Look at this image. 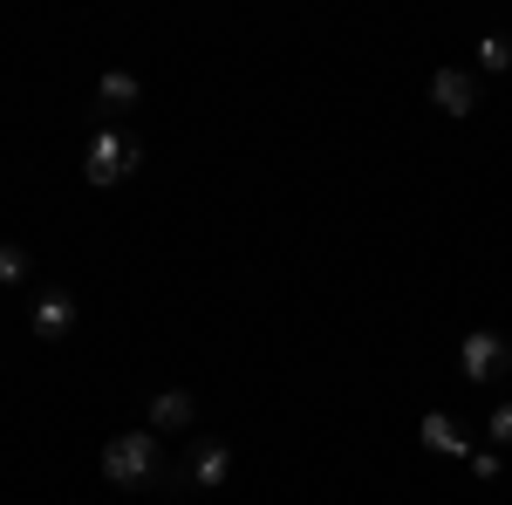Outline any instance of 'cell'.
I'll return each mask as SVG.
<instances>
[{
	"instance_id": "obj_1",
	"label": "cell",
	"mask_w": 512,
	"mask_h": 505,
	"mask_svg": "<svg viewBox=\"0 0 512 505\" xmlns=\"http://www.w3.org/2000/svg\"><path fill=\"white\" fill-rule=\"evenodd\" d=\"M158 430H123V437H110L103 444V478L117 485V492H137V485H151L164 471V458H158Z\"/></svg>"
},
{
	"instance_id": "obj_2",
	"label": "cell",
	"mask_w": 512,
	"mask_h": 505,
	"mask_svg": "<svg viewBox=\"0 0 512 505\" xmlns=\"http://www.w3.org/2000/svg\"><path fill=\"white\" fill-rule=\"evenodd\" d=\"M137 164H144V144L130 130H96L89 137V157H82V178L89 185H123Z\"/></svg>"
},
{
	"instance_id": "obj_3",
	"label": "cell",
	"mask_w": 512,
	"mask_h": 505,
	"mask_svg": "<svg viewBox=\"0 0 512 505\" xmlns=\"http://www.w3.org/2000/svg\"><path fill=\"white\" fill-rule=\"evenodd\" d=\"M178 478H185L192 492H219V485L233 478V444H226V437H198V444H192V465L178 471Z\"/></svg>"
},
{
	"instance_id": "obj_4",
	"label": "cell",
	"mask_w": 512,
	"mask_h": 505,
	"mask_svg": "<svg viewBox=\"0 0 512 505\" xmlns=\"http://www.w3.org/2000/svg\"><path fill=\"white\" fill-rule=\"evenodd\" d=\"M506 335H492V328H472L465 342H458V369H465V383H492L499 369H506Z\"/></svg>"
},
{
	"instance_id": "obj_5",
	"label": "cell",
	"mask_w": 512,
	"mask_h": 505,
	"mask_svg": "<svg viewBox=\"0 0 512 505\" xmlns=\"http://www.w3.org/2000/svg\"><path fill=\"white\" fill-rule=\"evenodd\" d=\"M28 328H35L41 342H62V335L76 328V294H69V287H41L35 321H28Z\"/></svg>"
},
{
	"instance_id": "obj_6",
	"label": "cell",
	"mask_w": 512,
	"mask_h": 505,
	"mask_svg": "<svg viewBox=\"0 0 512 505\" xmlns=\"http://www.w3.org/2000/svg\"><path fill=\"white\" fill-rule=\"evenodd\" d=\"M431 103L444 110V117H472L478 110V82L465 76V69H437L431 76Z\"/></svg>"
},
{
	"instance_id": "obj_7",
	"label": "cell",
	"mask_w": 512,
	"mask_h": 505,
	"mask_svg": "<svg viewBox=\"0 0 512 505\" xmlns=\"http://www.w3.org/2000/svg\"><path fill=\"white\" fill-rule=\"evenodd\" d=\"M417 437H424L431 458H472V437L458 430V417H444V410H431V417L417 424Z\"/></svg>"
},
{
	"instance_id": "obj_8",
	"label": "cell",
	"mask_w": 512,
	"mask_h": 505,
	"mask_svg": "<svg viewBox=\"0 0 512 505\" xmlns=\"http://www.w3.org/2000/svg\"><path fill=\"white\" fill-rule=\"evenodd\" d=\"M192 417H198L192 389H158V396H151V430H158V437H171V430H192Z\"/></svg>"
},
{
	"instance_id": "obj_9",
	"label": "cell",
	"mask_w": 512,
	"mask_h": 505,
	"mask_svg": "<svg viewBox=\"0 0 512 505\" xmlns=\"http://www.w3.org/2000/svg\"><path fill=\"white\" fill-rule=\"evenodd\" d=\"M96 96H103V110H137V96H144V82L130 76V69H110Z\"/></svg>"
},
{
	"instance_id": "obj_10",
	"label": "cell",
	"mask_w": 512,
	"mask_h": 505,
	"mask_svg": "<svg viewBox=\"0 0 512 505\" xmlns=\"http://www.w3.org/2000/svg\"><path fill=\"white\" fill-rule=\"evenodd\" d=\"M28 273H35V260H28V246H14V239H7V246H0V287H21Z\"/></svg>"
},
{
	"instance_id": "obj_11",
	"label": "cell",
	"mask_w": 512,
	"mask_h": 505,
	"mask_svg": "<svg viewBox=\"0 0 512 505\" xmlns=\"http://www.w3.org/2000/svg\"><path fill=\"white\" fill-rule=\"evenodd\" d=\"M478 69H485V76H506V69H512V41L506 35H485V41H478Z\"/></svg>"
},
{
	"instance_id": "obj_12",
	"label": "cell",
	"mask_w": 512,
	"mask_h": 505,
	"mask_svg": "<svg viewBox=\"0 0 512 505\" xmlns=\"http://www.w3.org/2000/svg\"><path fill=\"white\" fill-rule=\"evenodd\" d=\"M485 437H492V451H512V403H499V410H492Z\"/></svg>"
},
{
	"instance_id": "obj_13",
	"label": "cell",
	"mask_w": 512,
	"mask_h": 505,
	"mask_svg": "<svg viewBox=\"0 0 512 505\" xmlns=\"http://www.w3.org/2000/svg\"><path fill=\"white\" fill-rule=\"evenodd\" d=\"M465 465H472V478H485V485H492V478H499V451H472Z\"/></svg>"
}]
</instances>
